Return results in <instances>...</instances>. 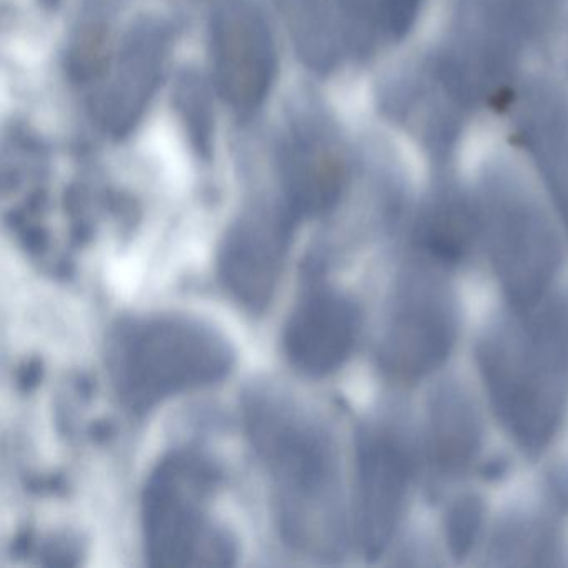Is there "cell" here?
I'll return each instance as SVG.
<instances>
[{
  "label": "cell",
  "instance_id": "1",
  "mask_svg": "<svg viewBox=\"0 0 568 568\" xmlns=\"http://www.w3.org/2000/svg\"><path fill=\"white\" fill-rule=\"evenodd\" d=\"M241 404L242 427L267 475L284 544L304 557L334 560L344 554L351 528L331 425L304 398L272 381L252 382Z\"/></svg>",
  "mask_w": 568,
  "mask_h": 568
},
{
  "label": "cell",
  "instance_id": "2",
  "mask_svg": "<svg viewBox=\"0 0 568 568\" xmlns=\"http://www.w3.org/2000/svg\"><path fill=\"white\" fill-rule=\"evenodd\" d=\"M477 361L501 427L525 454H540L568 407V295L511 308L485 332Z\"/></svg>",
  "mask_w": 568,
  "mask_h": 568
},
{
  "label": "cell",
  "instance_id": "3",
  "mask_svg": "<svg viewBox=\"0 0 568 568\" xmlns=\"http://www.w3.org/2000/svg\"><path fill=\"white\" fill-rule=\"evenodd\" d=\"M109 378L135 415L224 381L235 351L211 322L179 312L134 315L112 327L105 351Z\"/></svg>",
  "mask_w": 568,
  "mask_h": 568
},
{
  "label": "cell",
  "instance_id": "4",
  "mask_svg": "<svg viewBox=\"0 0 568 568\" xmlns=\"http://www.w3.org/2000/svg\"><path fill=\"white\" fill-rule=\"evenodd\" d=\"M222 471L195 448L158 462L142 490L144 551L152 567H231L239 555L231 531L211 514Z\"/></svg>",
  "mask_w": 568,
  "mask_h": 568
},
{
  "label": "cell",
  "instance_id": "5",
  "mask_svg": "<svg viewBox=\"0 0 568 568\" xmlns=\"http://www.w3.org/2000/svg\"><path fill=\"white\" fill-rule=\"evenodd\" d=\"M457 331V304L447 284L428 267L407 268L385 312L377 348L381 367L395 381H420L447 361Z\"/></svg>",
  "mask_w": 568,
  "mask_h": 568
},
{
  "label": "cell",
  "instance_id": "6",
  "mask_svg": "<svg viewBox=\"0 0 568 568\" xmlns=\"http://www.w3.org/2000/svg\"><path fill=\"white\" fill-rule=\"evenodd\" d=\"M281 199L298 219L321 217L341 202L347 185V162L327 112L312 95H302L287 111L278 139Z\"/></svg>",
  "mask_w": 568,
  "mask_h": 568
},
{
  "label": "cell",
  "instance_id": "7",
  "mask_svg": "<svg viewBox=\"0 0 568 568\" xmlns=\"http://www.w3.org/2000/svg\"><path fill=\"white\" fill-rule=\"evenodd\" d=\"M301 219L277 199H255L231 222L217 252L222 287L245 311L262 314L281 284Z\"/></svg>",
  "mask_w": 568,
  "mask_h": 568
},
{
  "label": "cell",
  "instance_id": "8",
  "mask_svg": "<svg viewBox=\"0 0 568 568\" xmlns=\"http://www.w3.org/2000/svg\"><path fill=\"white\" fill-rule=\"evenodd\" d=\"M414 477L408 445L395 428L367 424L355 440L352 535L367 560L387 551L407 510Z\"/></svg>",
  "mask_w": 568,
  "mask_h": 568
},
{
  "label": "cell",
  "instance_id": "9",
  "mask_svg": "<svg viewBox=\"0 0 568 568\" xmlns=\"http://www.w3.org/2000/svg\"><path fill=\"white\" fill-rule=\"evenodd\" d=\"M209 62L219 98L241 115L262 108L277 75V48L255 0H219L209 22Z\"/></svg>",
  "mask_w": 568,
  "mask_h": 568
},
{
  "label": "cell",
  "instance_id": "10",
  "mask_svg": "<svg viewBox=\"0 0 568 568\" xmlns=\"http://www.w3.org/2000/svg\"><path fill=\"white\" fill-rule=\"evenodd\" d=\"M174 38V26L159 14L141 16L125 29L91 104L95 124L109 138H128L144 118L164 78Z\"/></svg>",
  "mask_w": 568,
  "mask_h": 568
},
{
  "label": "cell",
  "instance_id": "11",
  "mask_svg": "<svg viewBox=\"0 0 568 568\" xmlns=\"http://www.w3.org/2000/svg\"><path fill=\"white\" fill-rule=\"evenodd\" d=\"M495 274L511 308L525 311L547 297L560 265V245L544 215L520 197H500L484 217Z\"/></svg>",
  "mask_w": 568,
  "mask_h": 568
},
{
  "label": "cell",
  "instance_id": "12",
  "mask_svg": "<svg viewBox=\"0 0 568 568\" xmlns=\"http://www.w3.org/2000/svg\"><path fill=\"white\" fill-rule=\"evenodd\" d=\"M358 334L361 312L355 302L331 285H312L285 321L282 351L298 374L328 377L351 358Z\"/></svg>",
  "mask_w": 568,
  "mask_h": 568
},
{
  "label": "cell",
  "instance_id": "13",
  "mask_svg": "<svg viewBox=\"0 0 568 568\" xmlns=\"http://www.w3.org/2000/svg\"><path fill=\"white\" fill-rule=\"evenodd\" d=\"M480 438V418L470 398L455 385L440 388L432 400L428 420L432 464L442 474H462L477 457Z\"/></svg>",
  "mask_w": 568,
  "mask_h": 568
},
{
  "label": "cell",
  "instance_id": "14",
  "mask_svg": "<svg viewBox=\"0 0 568 568\" xmlns=\"http://www.w3.org/2000/svg\"><path fill=\"white\" fill-rule=\"evenodd\" d=\"M128 0H81L65 45V71L74 84L94 85L108 71L115 22Z\"/></svg>",
  "mask_w": 568,
  "mask_h": 568
},
{
  "label": "cell",
  "instance_id": "15",
  "mask_svg": "<svg viewBox=\"0 0 568 568\" xmlns=\"http://www.w3.org/2000/svg\"><path fill=\"white\" fill-rule=\"evenodd\" d=\"M298 59L317 74L337 65L342 32L331 0H272Z\"/></svg>",
  "mask_w": 568,
  "mask_h": 568
},
{
  "label": "cell",
  "instance_id": "16",
  "mask_svg": "<svg viewBox=\"0 0 568 568\" xmlns=\"http://www.w3.org/2000/svg\"><path fill=\"white\" fill-rule=\"evenodd\" d=\"M475 221L455 204L440 205L422 222L417 232L418 247L437 265L458 264L470 248Z\"/></svg>",
  "mask_w": 568,
  "mask_h": 568
},
{
  "label": "cell",
  "instance_id": "17",
  "mask_svg": "<svg viewBox=\"0 0 568 568\" xmlns=\"http://www.w3.org/2000/svg\"><path fill=\"white\" fill-rule=\"evenodd\" d=\"M174 108L195 154L209 161L214 151V114L207 85L194 71L178 79Z\"/></svg>",
  "mask_w": 568,
  "mask_h": 568
},
{
  "label": "cell",
  "instance_id": "18",
  "mask_svg": "<svg viewBox=\"0 0 568 568\" xmlns=\"http://www.w3.org/2000/svg\"><path fill=\"white\" fill-rule=\"evenodd\" d=\"M484 525V505L477 497H462L445 517V540L452 557L464 560L477 544Z\"/></svg>",
  "mask_w": 568,
  "mask_h": 568
},
{
  "label": "cell",
  "instance_id": "19",
  "mask_svg": "<svg viewBox=\"0 0 568 568\" xmlns=\"http://www.w3.org/2000/svg\"><path fill=\"white\" fill-rule=\"evenodd\" d=\"M41 2L42 8L45 9H54L58 8L59 0H39Z\"/></svg>",
  "mask_w": 568,
  "mask_h": 568
},
{
  "label": "cell",
  "instance_id": "20",
  "mask_svg": "<svg viewBox=\"0 0 568 568\" xmlns=\"http://www.w3.org/2000/svg\"><path fill=\"white\" fill-rule=\"evenodd\" d=\"M344 4H354V0H342Z\"/></svg>",
  "mask_w": 568,
  "mask_h": 568
}]
</instances>
